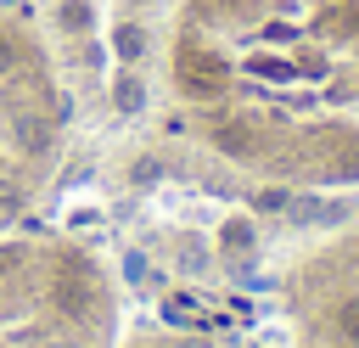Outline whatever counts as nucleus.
<instances>
[{"label":"nucleus","instance_id":"12","mask_svg":"<svg viewBox=\"0 0 359 348\" xmlns=\"http://www.w3.org/2000/svg\"><path fill=\"white\" fill-rule=\"evenodd\" d=\"M17 258H22V247H0V275H6V269H11Z\"/></svg>","mask_w":359,"mask_h":348},{"label":"nucleus","instance_id":"2","mask_svg":"<svg viewBox=\"0 0 359 348\" xmlns=\"http://www.w3.org/2000/svg\"><path fill=\"white\" fill-rule=\"evenodd\" d=\"M213 146L230 152V157H247V152L258 146V135H252L247 123H219V129H213Z\"/></svg>","mask_w":359,"mask_h":348},{"label":"nucleus","instance_id":"10","mask_svg":"<svg viewBox=\"0 0 359 348\" xmlns=\"http://www.w3.org/2000/svg\"><path fill=\"white\" fill-rule=\"evenodd\" d=\"M157 174H163V168H157L151 157H140V163H135V180H140V185H146V180H157Z\"/></svg>","mask_w":359,"mask_h":348},{"label":"nucleus","instance_id":"11","mask_svg":"<svg viewBox=\"0 0 359 348\" xmlns=\"http://www.w3.org/2000/svg\"><path fill=\"white\" fill-rule=\"evenodd\" d=\"M258 208H269V213H275V208H286V191H264V196H258Z\"/></svg>","mask_w":359,"mask_h":348},{"label":"nucleus","instance_id":"8","mask_svg":"<svg viewBox=\"0 0 359 348\" xmlns=\"http://www.w3.org/2000/svg\"><path fill=\"white\" fill-rule=\"evenodd\" d=\"M17 140H22L28 152H45V129H39L34 118H17Z\"/></svg>","mask_w":359,"mask_h":348},{"label":"nucleus","instance_id":"1","mask_svg":"<svg viewBox=\"0 0 359 348\" xmlns=\"http://www.w3.org/2000/svg\"><path fill=\"white\" fill-rule=\"evenodd\" d=\"M180 84H185L191 95H219V90H224V62H219L213 51L185 45V51H180Z\"/></svg>","mask_w":359,"mask_h":348},{"label":"nucleus","instance_id":"3","mask_svg":"<svg viewBox=\"0 0 359 348\" xmlns=\"http://www.w3.org/2000/svg\"><path fill=\"white\" fill-rule=\"evenodd\" d=\"M112 107H118V112H140V107H146V84H140L135 73H118V79H112Z\"/></svg>","mask_w":359,"mask_h":348},{"label":"nucleus","instance_id":"4","mask_svg":"<svg viewBox=\"0 0 359 348\" xmlns=\"http://www.w3.org/2000/svg\"><path fill=\"white\" fill-rule=\"evenodd\" d=\"M56 22H62L67 34H90L95 11H90V0H62V6H56Z\"/></svg>","mask_w":359,"mask_h":348},{"label":"nucleus","instance_id":"5","mask_svg":"<svg viewBox=\"0 0 359 348\" xmlns=\"http://www.w3.org/2000/svg\"><path fill=\"white\" fill-rule=\"evenodd\" d=\"M56 309H67V314H84V309H90V286L62 275V281H56Z\"/></svg>","mask_w":359,"mask_h":348},{"label":"nucleus","instance_id":"7","mask_svg":"<svg viewBox=\"0 0 359 348\" xmlns=\"http://www.w3.org/2000/svg\"><path fill=\"white\" fill-rule=\"evenodd\" d=\"M112 45H118V56H123V62H135V56H140V51H146V34H140V28H135V22H123V28H118V34H112Z\"/></svg>","mask_w":359,"mask_h":348},{"label":"nucleus","instance_id":"9","mask_svg":"<svg viewBox=\"0 0 359 348\" xmlns=\"http://www.w3.org/2000/svg\"><path fill=\"white\" fill-rule=\"evenodd\" d=\"M224 247H230V253L252 247V230H247V219H230V225H224Z\"/></svg>","mask_w":359,"mask_h":348},{"label":"nucleus","instance_id":"6","mask_svg":"<svg viewBox=\"0 0 359 348\" xmlns=\"http://www.w3.org/2000/svg\"><path fill=\"white\" fill-rule=\"evenodd\" d=\"M337 337L359 348V297H348V303H337Z\"/></svg>","mask_w":359,"mask_h":348},{"label":"nucleus","instance_id":"13","mask_svg":"<svg viewBox=\"0 0 359 348\" xmlns=\"http://www.w3.org/2000/svg\"><path fill=\"white\" fill-rule=\"evenodd\" d=\"M174 348H208V342H196V337H191V342H174Z\"/></svg>","mask_w":359,"mask_h":348}]
</instances>
